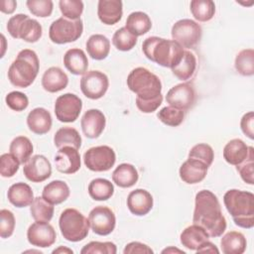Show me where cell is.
<instances>
[{
    "instance_id": "1",
    "label": "cell",
    "mask_w": 254,
    "mask_h": 254,
    "mask_svg": "<svg viewBox=\"0 0 254 254\" xmlns=\"http://www.w3.org/2000/svg\"><path fill=\"white\" fill-rule=\"evenodd\" d=\"M192 222L202 227L209 237H219L225 231L226 219L219 200L212 191L202 190L195 194Z\"/></svg>"
},
{
    "instance_id": "2",
    "label": "cell",
    "mask_w": 254,
    "mask_h": 254,
    "mask_svg": "<svg viewBox=\"0 0 254 254\" xmlns=\"http://www.w3.org/2000/svg\"><path fill=\"white\" fill-rule=\"evenodd\" d=\"M142 51L151 62L164 67H175L184 56V48L173 40L149 37L142 44Z\"/></svg>"
},
{
    "instance_id": "3",
    "label": "cell",
    "mask_w": 254,
    "mask_h": 254,
    "mask_svg": "<svg viewBox=\"0 0 254 254\" xmlns=\"http://www.w3.org/2000/svg\"><path fill=\"white\" fill-rule=\"evenodd\" d=\"M223 203L235 225L250 229L254 226V194L232 189L223 195Z\"/></svg>"
},
{
    "instance_id": "4",
    "label": "cell",
    "mask_w": 254,
    "mask_h": 254,
    "mask_svg": "<svg viewBox=\"0 0 254 254\" xmlns=\"http://www.w3.org/2000/svg\"><path fill=\"white\" fill-rule=\"evenodd\" d=\"M40 69L37 54L30 49L20 51L8 69V79L16 87L26 88L36 79Z\"/></svg>"
},
{
    "instance_id": "5",
    "label": "cell",
    "mask_w": 254,
    "mask_h": 254,
    "mask_svg": "<svg viewBox=\"0 0 254 254\" xmlns=\"http://www.w3.org/2000/svg\"><path fill=\"white\" fill-rule=\"evenodd\" d=\"M127 86L137 95V98L142 100L155 99L162 94V82L160 78L142 66L130 71L127 76Z\"/></svg>"
},
{
    "instance_id": "6",
    "label": "cell",
    "mask_w": 254,
    "mask_h": 254,
    "mask_svg": "<svg viewBox=\"0 0 254 254\" xmlns=\"http://www.w3.org/2000/svg\"><path fill=\"white\" fill-rule=\"evenodd\" d=\"M59 226L64 238L70 242L83 240L90 227L88 218L75 208H66L61 213Z\"/></svg>"
},
{
    "instance_id": "7",
    "label": "cell",
    "mask_w": 254,
    "mask_h": 254,
    "mask_svg": "<svg viewBox=\"0 0 254 254\" xmlns=\"http://www.w3.org/2000/svg\"><path fill=\"white\" fill-rule=\"evenodd\" d=\"M8 33L14 39H21L27 43L38 42L43 34L41 24L26 14H16L7 23Z\"/></svg>"
},
{
    "instance_id": "8",
    "label": "cell",
    "mask_w": 254,
    "mask_h": 254,
    "mask_svg": "<svg viewBox=\"0 0 254 254\" xmlns=\"http://www.w3.org/2000/svg\"><path fill=\"white\" fill-rule=\"evenodd\" d=\"M83 32V23L81 19L70 20L61 17L54 21L49 29L50 40L58 45L75 42L80 38Z\"/></svg>"
},
{
    "instance_id": "9",
    "label": "cell",
    "mask_w": 254,
    "mask_h": 254,
    "mask_svg": "<svg viewBox=\"0 0 254 254\" xmlns=\"http://www.w3.org/2000/svg\"><path fill=\"white\" fill-rule=\"evenodd\" d=\"M173 41L186 49L195 47L202 36V29L198 23L190 19H182L177 21L171 31Z\"/></svg>"
},
{
    "instance_id": "10",
    "label": "cell",
    "mask_w": 254,
    "mask_h": 254,
    "mask_svg": "<svg viewBox=\"0 0 254 254\" xmlns=\"http://www.w3.org/2000/svg\"><path fill=\"white\" fill-rule=\"evenodd\" d=\"M83 162L86 168L92 172H106L114 166L116 155L109 146H96L85 151Z\"/></svg>"
},
{
    "instance_id": "11",
    "label": "cell",
    "mask_w": 254,
    "mask_h": 254,
    "mask_svg": "<svg viewBox=\"0 0 254 254\" xmlns=\"http://www.w3.org/2000/svg\"><path fill=\"white\" fill-rule=\"evenodd\" d=\"M109 79L105 73L99 70H88L80 79V89L89 99H99L107 91Z\"/></svg>"
},
{
    "instance_id": "12",
    "label": "cell",
    "mask_w": 254,
    "mask_h": 254,
    "mask_svg": "<svg viewBox=\"0 0 254 254\" xmlns=\"http://www.w3.org/2000/svg\"><path fill=\"white\" fill-rule=\"evenodd\" d=\"M82 109L81 99L73 93L60 95L55 102V114L59 121L64 123L74 122Z\"/></svg>"
},
{
    "instance_id": "13",
    "label": "cell",
    "mask_w": 254,
    "mask_h": 254,
    "mask_svg": "<svg viewBox=\"0 0 254 254\" xmlns=\"http://www.w3.org/2000/svg\"><path fill=\"white\" fill-rule=\"evenodd\" d=\"M88 222L92 231L101 236L110 234L116 225V217L109 207L98 205L92 208L88 214Z\"/></svg>"
},
{
    "instance_id": "14",
    "label": "cell",
    "mask_w": 254,
    "mask_h": 254,
    "mask_svg": "<svg viewBox=\"0 0 254 254\" xmlns=\"http://www.w3.org/2000/svg\"><path fill=\"white\" fill-rule=\"evenodd\" d=\"M167 102L183 111L190 109L196 100V92L191 82H182L173 86L166 95Z\"/></svg>"
},
{
    "instance_id": "15",
    "label": "cell",
    "mask_w": 254,
    "mask_h": 254,
    "mask_svg": "<svg viewBox=\"0 0 254 254\" xmlns=\"http://www.w3.org/2000/svg\"><path fill=\"white\" fill-rule=\"evenodd\" d=\"M27 239L33 246L47 248L56 242L57 234L56 230L49 222L36 221L29 226Z\"/></svg>"
},
{
    "instance_id": "16",
    "label": "cell",
    "mask_w": 254,
    "mask_h": 254,
    "mask_svg": "<svg viewBox=\"0 0 254 254\" xmlns=\"http://www.w3.org/2000/svg\"><path fill=\"white\" fill-rule=\"evenodd\" d=\"M23 173L32 183H42L52 175V165L44 155H35L24 164Z\"/></svg>"
},
{
    "instance_id": "17",
    "label": "cell",
    "mask_w": 254,
    "mask_h": 254,
    "mask_svg": "<svg viewBox=\"0 0 254 254\" xmlns=\"http://www.w3.org/2000/svg\"><path fill=\"white\" fill-rule=\"evenodd\" d=\"M56 169L63 174H74L80 169V155L77 149L71 146H64L55 156Z\"/></svg>"
},
{
    "instance_id": "18",
    "label": "cell",
    "mask_w": 254,
    "mask_h": 254,
    "mask_svg": "<svg viewBox=\"0 0 254 254\" xmlns=\"http://www.w3.org/2000/svg\"><path fill=\"white\" fill-rule=\"evenodd\" d=\"M106 125V119L104 114L99 109L87 110L81 120L80 126L85 137L89 139L98 138L103 132Z\"/></svg>"
},
{
    "instance_id": "19",
    "label": "cell",
    "mask_w": 254,
    "mask_h": 254,
    "mask_svg": "<svg viewBox=\"0 0 254 254\" xmlns=\"http://www.w3.org/2000/svg\"><path fill=\"white\" fill-rule=\"evenodd\" d=\"M207 170L208 167L201 161L189 158L181 165L179 174L183 182L189 185H194L204 180Z\"/></svg>"
},
{
    "instance_id": "20",
    "label": "cell",
    "mask_w": 254,
    "mask_h": 254,
    "mask_svg": "<svg viewBox=\"0 0 254 254\" xmlns=\"http://www.w3.org/2000/svg\"><path fill=\"white\" fill-rule=\"evenodd\" d=\"M153 204V196L146 190L136 189L128 194L127 207L134 215H146L152 209Z\"/></svg>"
},
{
    "instance_id": "21",
    "label": "cell",
    "mask_w": 254,
    "mask_h": 254,
    "mask_svg": "<svg viewBox=\"0 0 254 254\" xmlns=\"http://www.w3.org/2000/svg\"><path fill=\"white\" fill-rule=\"evenodd\" d=\"M97 15L105 25H114L119 22L123 15V3L120 0H99Z\"/></svg>"
},
{
    "instance_id": "22",
    "label": "cell",
    "mask_w": 254,
    "mask_h": 254,
    "mask_svg": "<svg viewBox=\"0 0 254 254\" xmlns=\"http://www.w3.org/2000/svg\"><path fill=\"white\" fill-rule=\"evenodd\" d=\"M52 124L51 113L43 107L34 108L27 116V125L30 131L37 135L48 133L52 128Z\"/></svg>"
},
{
    "instance_id": "23",
    "label": "cell",
    "mask_w": 254,
    "mask_h": 254,
    "mask_svg": "<svg viewBox=\"0 0 254 254\" xmlns=\"http://www.w3.org/2000/svg\"><path fill=\"white\" fill-rule=\"evenodd\" d=\"M68 77L66 73L58 66L49 67L42 76L43 88L51 93L64 89L67 86Z\"/></svg>"
},
{
    "instance_id": "24",
    "label": "cell",
    "mask_w": 254,
    "mask_h": 254,
    "mask_svg": "<svg viewBox=\"0 0 254 254\" xmlns=\"http://www.w3.org/2000/svg\"><path fill=\"white\" fill-rule=\"evenodd\" d=\"M64 64L70 73L83 75L87 71L88 60L81 49L73 48L65 52L64 56Z\"/></svg>"
},
{
    "instance_id": "25",
    "label": "cell",
    "mask_w": 254,
    "mask_h": 254,
    "mask_svg": "<svg viewBox=\"0 0 254 254\" xmlns=\"http://www.w3.org/2000/svg\"><path fill=\"white\" fill-rule=\"evenodd\" d=\"M7 197L10 203L16 207H26L31 205L34 200V192L26 183H16L8 189Z\"/></svg>"
},
{
    "instance_id": "26",
    "label": "cell",
    "mask_w": 254,
    "mask_h": 254,
    "mask_svg": "<svg viewBox=\"0 0 254 254\" xmlns=\"http://www.w3.org/2000/svg\"><path fill=\"white\" fill-rule=\"evenodd\" d=\"M209 238L207 232L197 224L188 226L183 230L180 236V241L183 246L190 250H194L200 247Z\"/></svg>"
},
{
    "instance_id": "27",
    "label": "cell",
    "mask_w": 254,
    "mask_h": 254,
    "mask_svg": "<svg viewBox=\"0 0 254 254\" xmlns=\"http://www.w3.org/2000/svg\"><path fill=\"white\" fill-rule=\"evenodd\" d=\"M249 154V146L241 139H232L226 143L223 148L224 160L233 166L242 163Z\"/></svg>"
},
{
    "instance_id": "28",
    "label": "cell",
    "mask_w": 254,
    "mask_h": 254,
    "mask_svg": "<svg viewBox=\"0 0 254 254\" xmlns=\"http://www.w3.org/2000/svg\"><path fill=\"white\" fill-rule=\"evenodd\" d=\"M70 190L67 184L61 180H55L45 186L42 196L52 204H60L67 199Z\"/></svg>"
},
{
    "instance_id": "29",
    "label": "cell",
    "mask_w": 254,
    "mask_h": 254,
    "mask_svg": "<svg viewBox=\"0 0 254 254\" xmlns=\"http://www.w3.org/2000/svg\"><path fill=\"white\" fill-rule=\"evenodd\" d=\"M139 179V174L137 169L128 163L120 164L112 173V180L115 185L120 188H131L133 187Z\"/></svg>"
},
{
    "instance_id": "30",
    "label": "cell",
    "mask_w": 254,
    "mask_h": 254,
    "mask_svg": "<svg viewBox=\"0 0 254 254\" xmlns=\"http://www.w3.org/2000/svg\"><path fill=\"white\" fill-rule=\"evenodd\" d=\"M86 51L91 59L102 61L110 52V42L101 34L91 35L86 42Z\"/></svg>"
},
{
    "instance_id": "31",
    "label": "cell",
    "mask_w": 254,
    "mask_h": 254,
    "mask_svg": "<svg viewBox=\"0 0 254 254\" xmlns=\"http://www.w3.org/2000/svg\"><path fill=\"white\" fill-rule=\"evenodd\" d=\"M221 250L224 254H242L246 250L245 236L238 231H229L220 240Z\"/></svg>"
},
{
    "instance_id": "32",
    "label": "cell",
    "mask_w": 254,
    "mask_h": 254,
    "mask_svg": "<svg viewBox=\"0 0 254 254\" xmlns=\"http://www.w3.org/2000/svg\"><path fill=\"white\" fill-rule=\"evenodd\" d=\"M125 28L136 37L142 36L151 30L152 21L150 17L144 12H132L127 17Z\"/></svg>"
},
{
    "instance_id": "33",
    "label": "cell",
    "mask_w": 254,
    "mask_h": 254,
    "mask_svg": "<svg viewBox=\"0 0 254 254\" xmlns=\"http://www.w3.org/2000/svg\"><path fill=\"white\" fill-rule=\"evenodd\" d=\"M172 69L173 74L182 81H187L192 77L196 69V58L190 52L185 51L181 62Z\"/></svg>"
},
{
    "instance_id": "34",
    "label": "cell",
    "mask_w": 254,
    "mask_h": 254,
    "mask_svg": "<svg viewBox=\"0 0 254 254\" xmlns=\"http://www.w3.org/2000/svg\"><path fill=\"white\" fill-rule=\"evenodd\" d=\"M54 143L58 149L64 146H71L78 150L81 146V137L76 129L71 127H62L56 132Z\"/></svg>"
},
{
    "instance_id": "35",
    "label": "cell",
    "mask_w": 254,
    "mask_h": 254,
    "mask_svg": "<svg viewBox=\"0 0 254 254\" xmlns=\"http://www.w3.org/2000/svg\"><path fill=\"white\" fill-rule=\"evenodd\" d=\"M87 190L94 200H107L114 193V186L106 179L97 178L89 183Z\"/></svg>"
},
{
    "instance_id": "36",
    "label": "cell",
    "mask_w": 254,
    "mask_h": 254,
    "mask_svg": "<svg viewBox=\"0 0 254 254\" xmlns=\"http://www.w3.org/2000/svg\"><path fill=\"white\" fill-rule=\"evenodd\" d=\"M54 204L47 201L43 196L35 197L30 206L31 215L36 221L50 222L54 216Z\"/></svg>"
},
{
    "instance_id": "37",
    "label": "cell",
    "mask_w": 254,
    "mask_h": 254,
    "mask_svg": "<svg viewBox=\"0 0 254 254\" xmlns=\"http://www.w3.org/2000/svg\"><path fill=\"white\" fill-rule=\"evenodd\" d=\"M34 147L28 137L18 136L12 140L9 146V151L14 155L21 164H25L33 153Z\"/></svg>"
},
{
    "instance_id": "38",
    "label": "cell",
    "mask_w": 254,
    "mask_h": 254,
    "mask_svg": "<svg viewBox=\"0 0 254 254\" xmlns=\"http://www.w3.org/2000/svg\"><path fill=\"white\" fill-rule=\"evenodd\" d=\"M190 9L193 18L198 22H207L215 14V4L211 0H192Z\"/></svg>"
},
{
    "instance_id": "39",
    "label": "cell",
    "mask_w": 254,
    "mask_h": 254,
    "mask_svg": "<svg viewBox=\"0 0 254 254\" xmlns=\"http://www.w3.org/2000/svg\"><path fill=\"white\" fill-rule=\"evenodd\" d=\"M235 69L243 76L254 74V51L253 49H244L240 51L235 58Z\"/></svg>"
},
{
    "instance_id": "40",
    "label": "cell",
    "mask_w": 254,
    "mask_h": 254,
    "mask_svg": "<svg viewBox=\"0 0 254 254\" xmlns=\"http://www.w3.org/2000/svg\"><path fill=\"white\" fill-rule=\"evenodd\" d=\"M113 46L122 52L131 51L137 44V37L130 33L125 27L118 29L112 37Z\"/></svg>"
},
{
    "instance_id": "41",
    "label": "cell",
    "mask_w": 254,
    "mask_h": 254,
    "mask_svg": "<svg viewBox=\"0 0 254 254\" xmlns=\"http://www.w3.org/2000/svg\"><path fill=\"white\" fill-rule=\"evenodd\" d=\"M157 116L162 123L171 127H177L183 123L185 119V111L169 105L163 107L158 112Z\"/></svg>"
},
{
    "instance_id": "42",
    "label": "cell",
    "mask_w": 254,
    "mask_h": 254,
    "mask_svg": "<svg viewBox=\"0 0 254 254\" xmlns=\"http://www.w3.org/2000/svg\"><path fill=\"white\" fill-rule=\"evenodd\" d=\"M59 6L63 17L70 20L80 19L83 12V2L80 0H61Z\"/></svg>"
},
{
    "instance_id": "43",
    "label": "cell",
    "mask_w": 254,
    "mask_h": 254,
    "mask_svg": "<svg viewBox=\"0 0 254 254\" xmlns=\"http://www.w3.org/2000/svg\"><path fill=\"white\" fill-rule=\"evenodd\" d=\"M189 158L196 159L198 161H201L204 163L207 167H210V165L213 162L214 159V152L211 146L205 143H199L194 145L189 152Z\"/></svg>"
},
{
    "instance_id": "44",
    "label": "cell",
    "mask_w": 254,
    "mask_h": 254,
    "mask_svg": "<svg viewBox=\"0 0 254 254\" xmlns=\"http://www.w3.org/2000/svg\"><path fill=\"white\" fill-rule=\"evenodd\" d=\"M116 252V245L110 241H91L80 250L81 254H115Z\"/></svg>"
},
{
    "instance_id": "45",
    "label": "cell",
    "mask_w": 254,
    "mask_h": 254,
    "mask_svg": "<svg viewBox=\"0 0 254 254\" xmlns=\"http://www.w3.org/2000/svg\"><path fill=\"white\" fill-rule=\"evenodd\" d=\"M20 161L11 153L2 154L0 157V175L3 178L13 177L19 170Z\"/></svg>"
},
{
    "instance_id": "46",
    "label": "cell",
    "mask_w": 254,
    "mask_h": 254,
    "mask_svg": "<svg viewBox=\"0 0 254 254\" xmlns=\"http://www.w3.org/2000/svg\"><path fill=\"white\" fill-rule=\"evenodd\" d=\"M26 5L33 15L41 18L51 16L54 9L52 0H28Z\"/></svg>"
},
{
    "instance_id": "47",
    "label": "cell",
    "mask_w": 254,
    "mask_h": 254,
    "mask_svg": "<svg viewBox=\"0 0 254 254\" xmlns=\"http://www.w3.org/2000/svg\"><path fill=\"white\" fill-rule=\"evenodd\" d=\"M253 161H254V149L249 146V154L247 158L236 166V170L239 173L241 179L248 185L254 184L253 178Z\"/></svg>"
},
{
    "instance_id": "48",
    "label": "cell",
    "mask_w": 254,
    "mask_h": 254,
    "mask_svg": "<svg viewBox=\"0 0 254 254\" xmlns=\"http://www.w3.org/2000/svg\"><path fill=\"white\" fill-rule=\"evenodd\" d=\"M0 236L1 238H8L15 229V216L12 211L3 208L0 210Z\"/></svg>"
},
{
    "instance_id": "49",
    "label": "cell",
    "mask_w": 254,
    "mask_h": 254,
    "mask_svg": "<svg viewBox=\"0 0 254 254\" xmlns=\"http://www.w3.org/2000/svg\"><path fill=\"white\" fill-rule=\"evenodd\" d=\"M6 104L14 111H23L29 105L28 96L20 91H11L5 97Z\"/></svg>"
},
{
    "instance_id": "50",
    "label": "cell",
    "mask_w": 254,
    "mask_h": 254,
    "mask_svg": "<svg viewBox=\"0 0 254 254\" xmlns=\"http://www.w3.org/2000/svg\"><path fill=\"white\" fill-rule=\"evenodd\" d=\"M162 102H163L162 94L157 98L151 99V100H142L136 97V106L143 113H152L156 111L159 108V106L162 104Z\"/></svg>"
},
{
    "instance_id": "51",
    "label": "cell",
    "mask_w": 254,
    "mask_h": 254,
    "mask_svg": "<svg viewBox=\"0 0 254 254\" xmlns=\"http://www.w3.org/2000/svg\"><path fill=\"white\" fill-rule=\"evenodd\" d=\"M254 113L253 111H249L245 113L240 120V128L241 131L247 136L249 139H254Z\"/></svg>"
},
{
    "instance_id": "52",
    "label": "cell",
    "mask_w": 254,
    "mask_h": 254,
    "mask_svg": "<svg viewBox=\"0 0 254 254\" xmlns=\"http://www.w3.org/2000/svg\"><path fill=\"white\" fill-rule=\"evenodd\" d=\"M124 254H134V253H139V254H151L154 253V251L146 244L139 242V241H133L128 243L124 250Z\"/></svg>"
},
{
    "instance_id": "53",
    "label": "cell",
    "mask_w": 254,
    "mask_h": 254,
    "mask_svg": "<svg viewBox=\"0 0 254 254\" xmlns=\"http://www.w3.org/2000/svg\"><path fill=\"white\" fill-rule=\"evenodd\" d=\"M17 7L15 0H2L0 2V10L5 14H12Z\"/></svg>"
},
{
    "instance_id": "54",
    "label": "cell",
    "mask_w": 254,
    "mask_h": 254,
    "mask_svg": "<svg viewBox=\"0 0 254 254\" xmlns=\"http://www.w3.org/2000/svg\"><path fill=\"white\" fill-rule=\"evenodd\" d=\"M196 252L197 253H219V250L217 249L215 244L207 240L200 247L196 249Z\"/></svg>"
},
{
    "instance_id": "55",
    "label": "cell",
    "mask_w": 254,
    "mask_h": 254,
    "mask_svg": "<svg viewBox=\"0 0 254 254\" xmlns=\"http://www.w3.org/2000/svg\"><path fill=\"white\" fill-rule=\"evenodd\" d=\"M53 253L56 254V253H68V254H72L73 251L69 248H66V247H64V246H60L59 248L53 250Z\"/></svg>"
},
{
    "instance_id": "56",
    "label": "cell",
    "mask_w": 254,
    "mask_h": 254,
    "mask_svg": "<svg viewBox=\"0 0 254 254\" xmlns=\"http://www.w3.org/2000/svg\"><path fill=\"white\" fill-rule=\"evenodd\" d=\"M182 253V254H185L186 252L183 251V250H180L178 248H174V247H169V248H166L162 251V253Z\"/></svg>"
}]
</instances>
